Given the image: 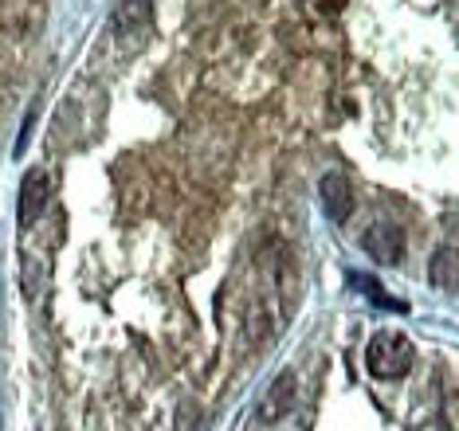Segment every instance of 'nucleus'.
Returning a JSON list of instances; mask_svg holds the SVG:
<instances>
[{"instance_id":"obj_1","label":"nucleus","mask_w":459,"mask_h":431,"mask_svg":"<svg viewBox=\"0 0 459 431\" xmlns=\"http://www.w3.org/2000/svg\"><path fill=\"white\" fill-rule=\"evenodd\" d=\"M412 361H416L412 341L393 330L377 333V338L369 341V349H365V365H369V373L377 376V381H401V376L412 369Z\"/></svg>"},{"instance_id":"obj_2","label":"nucleus","mask_w":459,"mask_h":431,"mask_svg":"<svg viewBox=\"0 0 459 431\" xmlns=\"http://www.w3.org/2000/svg\"><path fill=\"white\" fill-rule=\"evenodd\" d=\"M361 247L365 255L373 263H381V267H396V263L404 259V231L389 224V220H377V224H369L361 231Z\"/></svg>"},{"instance_id":"obj_3","label":"nucleus","mask_w":459,"mask_h":431,"mask_svg":"<svg viewBox=\"0 0 459 431\" xmlns=\"http://www.w3.org/2000/svg\"><path fill=\"white\" fill-rule=\"evenodd\" d=\"M51 201V177L44 169H32L24 173V185H20V204H16V216L24 228H32L39 216H44V208Z\"/></svg>"},{"instance_id":"obj_4","label":"nucleus","mask_w":459,"mask_h":431,"mask_svg":"<svg viewBox=\"0 0 459 431\" xmlns=\"http://www.w3.org/2000/svg\"><path fill=\"white\" fill-rule=\"evenodd\" d=\"M318 196H322V208H326V216L333 224H346L353 216V188L342 173H326L318 181Z\"/></svg>"},{"instance_id":"obj_5","label":"nucleus","mask_w":459,"mask_h":431,"mask_svg":"<svg viewBox=\"0 0 459 431\" xmlns=\"http://www.w3.org/2000/svg\"><path fill=\"white\" fill-rule=\"evenodd\" d=\"M153 20V0H118V13H114V36L134 39L150 28Z\"/></svg>"},{"instance_id":"obj_6","label":"nucleus","mask_w":459,"mask_h":431,"mask_svg":"<svg viewBox=\"0 0 459 431\" xmlns=\"http://www.w3.org/2000/svg\"><path fill=\"white\" fill-rule=\"evenodd\" d=\"M428 279H432L436 290L455 294L459 290V251L455 247H440L428 263Z\"/></svg>"},{"instance_id":"obj_7","label":"nucleus","mask_w":459,"mask_h":431,"mask_svg":"<svg viewBox=\"0 0 459 431\" xmlns=\"http://www.w3.org/2000/svg\"><path fill=\"white\" fill-rule=\"evenodd\" d=\"M290 401H295V376L290 373H279V381L267 388L264 404H259V412H264V419H279L290 408Z\"/></svg>"},{"instance_id":"obj_8","label":"nucleus","mask_w":459,"mask_h":431,"mask_svg":"<svg viewBox=\"0 0 459 431\" xmlns=\"http://www.w3.org/2000/svg\"><path fill=\"white\" fill-rule=\"evenodd\" d=\"M350 282H353V287H358L361 294H369L373 302H381V306H389V310H404V302L389 298V294L381 290V282H377V279H365V275H350Z\"/></svg>"}]
</instances>
